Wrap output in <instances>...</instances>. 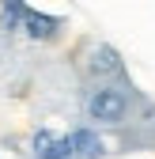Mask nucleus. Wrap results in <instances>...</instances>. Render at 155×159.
<instances>
[{
    "mask_svg": "<svg viewBox=\"0 0 155 159\" xmlns=\"http://www.w3.org/2000/svg\"><path fill=\"white\" fill-rule=\"evenodd\" d=\"M132 110V95L121 84H95L83 98V114L95 125H121Z\"/></svg>",
    "mask_w": 155,
    "mask_h": 159,
    "instance_id": "nucleus-1",
    "label": "nucleus"
},
{
    "mask_svg": "<svg viewBox=\"0 0 155 159\" xmlns=\"http://www.w3.org/2000/svg\"><path fill=\"white\" fill-rule=\"evenodd\" d=\"M68 140H72V152H76V159H102V155H106V140H102V136L95 133L91 125L72 129V133H68Z\"/></svg>",
    "mask_w": 155,
    "mask_h": 159,
    "instance_id": "nucleus-5",
    "label": "nucleus"
},
{
    "mask_svg": "<svg viewBox=\"0 0 155 159\" xmlns=\"http://www.w3.org/2000/svg\"><path fill=\"white\" fill-rule=\"evenodd\" d=\"M23 15H27V4H19V0H8L4 8H0V30H19L23 27Z\"/></svg>",
    "mask_w": 155,
    "mask_h": 159,
    "instance_id": "nucleus-6",
    "label": "nucleus"
},
{
    "mask_svg": "<svg viewBox=\"0 0 155 159\" xmlns=\"http://www.w3.org/2000/svg\"><path fill=\"white\" fill-rule=\"evenodd\" d=\"M30 155L34 159H76L68 133H53V129H34L30 133Z\"/></svg>",
    "mask_w": 155,
    "mask_h": 159,
    "instance_id": "nucleus-3",
    "label": "nucleus"
},
{
    "mask_svg": "<svg viewBox=\"0 0 155 159\" xmlns=\"http://www.w3.org/2000/svg\"><path fill=\"white\" fill-rule=\"evenodd\" d=\"M64 27V19L61 15H46V11H34V8H27V15H23V30L30 42H53L57 38V30Z\"/></svg>",
    "mask_w": 155,
    "mask_h": 159,
    "instance_id": "nucleus-4",
    "label": "nucleus"
},
{
    "mask_svg": "<svg viewBox=\"0 0 155 159\" xmlns=\"http://www.w3.org/2000/svg\"><path fill=\"white\" fill-rule=\"evenodd\" d=\"M87 76L91 80H99V84H113V80H121V72H125V65H121V53L113 49L110 42H95L91 49H87Z\"/></svg>",
    "mask_w": 155,
    "mask_h": 159,
    "instance_id": "nucleus-2",
    "label": "nucleus"
}]
</instances>
